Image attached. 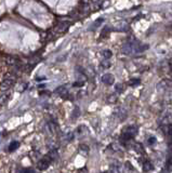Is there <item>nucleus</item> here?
<instances>
[{"instance_id":"f257e3e1","label":"nucleus","mask_w":172,"mask_h":173,"mask_svg":"<svg viewBox=\"0 0 172 173\" xmlns=\"http://www.w3.org/2000/svg\"><path fill=\"white\" fill-rule=\"evenodd\" d=\"M139 132V129H137V126H129L127 127L126 129L123 130V134L120 136V142L123 144H126V143H129Z\"/></svg>"},{"instance_id":"f03ea898","label":"nucleus","mask_w":172,"mask_h":173,"mask_svg":"<svg viewBox=\"0 0 172 173\" xmlns=\"http://www.w3.org/2000/svg\"><path fill=\"white\" fill-rule=\"evenodd\" d=\"M14 80H15V76H12L11 74H8L6 77H4V79L2 80V82L0 83V90L3 91V92L8 91L9 89L13 86Z\"/></svg>"},{"instance_id":"7ed1b4c3","label":"nucleus","mask_w":172,"mask_h":173,"mask_svg":"<svg viewBox=\"0 0 172 173\" xmlns=\"http://www.w3.org/2000/svg\"><path fill=\"white\" fill-rule=\"evenodd\" d=\"M51 161H52V159L50 158L49 156L42 157V158L40 159L39 161H38V163H37V169L40 170V171H44V170L48 169L49 166L51 165Z\"/></svg>"},{"instance_id":"20e7f679","label":"nucleus","mask_w":172,"mask_h":173,"mask_svg":"<svg viewBox=\"0 0 172 173\" xmlns=\"http://www.w3.org/2000/svg\"><path fill=\"white\" fill-rule=\"evenodd\" d=\"M69 26H71V22H68V21L60 22L55 27H54V31H55L56 34H62V33H64Z\"/></svg>"},{"instance_id":"39448f33","label":"nucleus","mask_w":172,"mask_h":173,"mask_svg":"<svg viewBox=\"0 0 172 173\" xmlns=\"http://www.w3.org/2000/svg\"><path fill=\"white\" fill-rule=\"evenodd\" d=\"M114 81H115V78L112 74H105L102 76V82L105 83V85L110 86L114 83Z\"/></svg>"},{"instance_id":"423d86ee","label":"nucleus","mask_w":172,"mask_h":173,"mask_svg":"<svg viewBox=\"0 0 172 173\" xmlns=\"http://www.w3.org/2000/svg\"><path fill=\"white\" fill-rule=\"evenodd\" d=\"M166 170L168 172L172 171V149L169 152V155L167 157V161H166Z\"/></svg>"},{"instance_id":"0eeeda50","label":"nucleus","mask_w":172,"mask_h":173,"mask_svg":"<svg viewBox=\"0 0 172 173\" xmlns=\"http://www.w3.org/2000/svg\"><path fill=\"white\" fill-rule=\"evenodd\" d=\"M55 93H56V94H58V95H61V96H65V95H66V93H67V88H66V86H58V88L55 90Z\"/></svg>"},{"instance_id":"6e6552de","label":"nucleus","mask_w":172,"mask_h":173,"mask_svg":"<svg viewBox=\"0 0 172 173\" xmlns=\"http://www.w3.org/2000/svg\"><path fill=\"white\" fill-rule=\"evenodd\" d=\"M17 62H19V60L14 56H7L6 58V63L8 65H16Z\"/></svg>"},{"instance_id":"1a4fd4ad","label":"nucleus","mask_w":172,"mask_h":173,"mask_svg":"<svg viewBox=\"0 0 172 173\" xmlns=\"http://www.w3.org/2000/svg\"><path fill=\"white\" fill-rule=\"evenodd\" d=\"M143 169H144V171H151V170H153V165L151 163V161H149V160L144 161Z\"/></svg>"},{"instance_id":"9d476101","label":"nucleus","mask_w":172,"mask_h":173,"mask_svg":"<svg viewBox=\"0 0 172 173\" xmlns=\"http://www.w3.org/2000/svg\"><path fill=\"white\" fill-rule=\"evenodd\" d=\"M20 146V143L19 142H12L10 144V146H9V152H13L15 151V149H17Z\"/></svg>"},{"instance_id":"9b49d317","label":"nucleus","mask_w":172,"mask_h":173,"mask_svg":"<svg viewBox=\"0 0 172 173\" xmlns=\"http://www.w3.org/2000/svg\"><path fill=\"white\" fill-rule=\"evenodd\" d=\"M79 152H80L81 154H86V155H87L88 152H89V147H88L86 144H81L80 147H79Z\"/></svg>"},{"instance_id":"f8f14e48","label":"nucleus","mask_w":172,"mask_h":173,"mask_svg":"<svg viewBox=\"0 0 172 173\" xmlns=\"http://www.w3.org/2000/svg\"><path fill=\"white\" fill-rule=\"evenodd\" d=\"M102 55H103L104 58H106V60H108V58H112V51H109V50H104V51H102Z\"/></svg>"},{"instance_id":"ddd939ff","label":"nucleus","mask_w":172,"mask_h":173,"mask_svg":"<svg viewBox=\"0 0 172 173\" xmlns=\"http://www.w3.org/2000/svg\"><path fill=\"white\" fill-rule=\"evenodd\" d=\"M20 173H36V171L31 168H25V169H22Z\"/></svg>"},{"instance_id":"4468645a","label":"nucleus","mask_w":172,"mask_h":173,"mask_svg":"<svg viewBox=\"0 0 172 173\" xmlns=\"http://www.w3.org/2000/svg\"><path fill=\"white\" fill-rule=\"evenodd\" d=\"M9 97V94H3L2 96H0V104H3L4 102H7V100H8Z\"/></svg>"},{"instance_id":"2eb2a0df","label":"nucleus","mask_w":172,"mask_h":173,"mask_svg":"<svg viewBox=\"0 0 172 173\" xmlns=\"http://www.w3.org/2000/svg\"><path fill=\"white\" fill-rule=\"evenodd\" d=\"M167 133H168V135L170 136L171 141H172V124H170V126L167 127Z\"/></svg>"},{"instance_id":"dca6fc26","label":"nucleus","mask_w":172,"mask_h":173,"mask_svg":"<svg viewBox=\"0 0 172 173\" xmlns=\"http://www.w3.org/2000/svg\"><path fill=\"white\" fill-rule=\"evenodd\" d=\"M102 67L103 68H109L110 67V63L107 62V61H104V62H102Z\"/></svg>"},{"instance_id":"f3484780","label":"nucleus","mask_w":172,"mask_h":173,"mask_svg":"<svg viewBox=\"0 0 172 173\" xmlns=\"http://www.w3.org/2000/svg\"><path fill=\"white\" fill-rule=\"evenodd\" d=\"M139 83H140L139 79H133V80H131L130 82H129V85H130V86H135V85H139Z\"/></svg>"},{"instance_id":"a211bd4d","label":"nucleus","mask_w":172,"mask_h":173,"mask_svg":"<svg viewBox=\"0 0 172 173\" xmlns=\"http://www.w3.org/2000/svg\"><path fill=\"white\" fill-rule=\"evenodd\" d=\"M79 114H80V110H79V108L78 107H76L75 108V110H74V115H75V118H77L79 116Z\"/></svg>"},{"instance_id":"6ab92c4d","label":"nucleus","mask_w":172,"mask_h":173,"mask_svg":"<svg viewBox=\"0 0 172 173\" xmlns=\"http://www.w3.org/2000/svg\"><path fill=\"white\" fill-rule=\"evenodd\" d=\"M83 86V81H76L74 82V86Z\"/></svg>"},{"instance_id":"aec40b11","label":"nucleus","mask_w":172,"mask_h":173,"mask_svg":"<svg viewBox=\"0 0 172 173\" xmlns=\"http://www.w3.org/2000/svg\"><path fill=\"white\" fill-rule=\"evenodd\" d=\"M103 1H104V0H92V2H93L94 4H98V6L103 3Z\"/></svg>"},{"instance_id":"412c9836","label":"nucleus","mask_w":172,"mask_h":173,"mask_svg":"<svg viewBox=\"0 0 172 173\" xmlns=\"http://www.w3.org/2000/svg\"><path fill=\"white\" fill-rule=\"evenodd\" d=\"M115 89H116V91H118V92H121V91H123V86H121V85H116Z\"/></svg>"},{"instance_id":"4be33fe9","label":"nucleus","mask_w":172,"mask_h":173,"mask_svg":"<svg viewBox=\"0 0 172 173\" xmlns=\"http://www.w3.org/2000/svg\"><path fill=\"white\" fill-rule=\"evenodd\" d=\"M155 142H156V138H148V144H149V145H153Z\"/></svg>"},{"instance_id":"5701e85b","label":"nucleus","mask_w":172,"mask_h":173,"mask_svg":"<svg viewBox=\"0 0 172 173\" xmlns=\"http://www.w3.org/2000/svg\"><path fill=\"white\" fill-rule=\"evenodd\" d=\"M79 173H88V170L86 168H82V169L79 170Z\"/></svg>"},{"instance_id":"b1692460","label":"nucleus","mask_w":172,"mask_h":173,"mask_svg":"<svg viewBox=\"0 0 172 173\" xmlns=\"http://www.w3.org/2000/svg\"><path fill=\"white\" fill-rule=\"evenodd\" d=\"M102 173H110L109 171H105V172H102Z\"/></svg>"}]
</instances>
